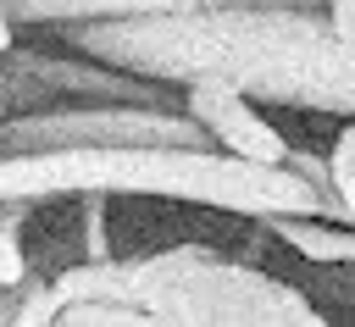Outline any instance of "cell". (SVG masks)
<instances>
[{
  "mask_svg": "<svg viewBox=\"0 0 355 327\" xmlns=\"http://www.w3.org/2000/svg\"><path fill=\"white\" fill-rule=\"evenodd\" d=\"M78 55L155 83H233L250 100L355 116V44L305 6H216L183 17L72 22Z\"/></svg>",
  "mask_w": 355,
  "mask_h": 327,
  "instance_id": "1",
  "label": "cell"
},
{
  "mask_svg": "<svg viewBox=\"0 0 355 327\" xmlns=\"http://www.w3.org/2000/svg\"><path fill=\"white\" fill-rule=\"evenodd\" d=\"M6 200H50V194H155V200H194L250 222L272 216H322L344 222L333 200H322L294 166H255L227 150H50V155H6L0 161Z\"/></svg>",
  "mask_w": 355,
  "mask_h": 327,
  "instance_id": "2",
  "label": "cell"
},
{
  "mask_svg": "<svg viewBox=\"0 0 355 327\" xmlns=\"http://www.w3.org/2000/svg\"><path fill=\"white\" fill-rule=\"evenodd\" d=\"M128 272L139 305L172 327H333L294 283L205 244L139 255L128 260Z\"/></svg>",
  "mask_w": 355,
  "mask_h": 327,
  "instance_id": "3",
  "label": "cell"
},
{
  "mask_svg": "<svg viewBox=\"0 0 355 327\" xmlns=\"http://www.w3.org/2000/svg\"><path fill=\"white\" fill-rule=\"evenodd\" d=\"M216 150V139L166 105H72L39 116H6V155H50V150Z\"/></svg>",
  "mask_w": 355,
  "mask_h": 327,
  "instance_id": "4",
  "label": "cell"
},
{
  "mask_svg": "<svg viewBox=\"0 0 355 327\" xmlns=\"http://www.w3.org/2000/svg\"><path fill=\"white\" fill-rule=\"evenodd\" d=\"M72 105H166V111H183V89L105 67L94 55H39L22 44L6 50V111L11 116L72 111Z\"/></svg>",
  "mask_w": 355,
  "mask_h": 327,
  "instance_id": "5",
  "label": "cell"
},
{
  "mask_svg": "<svg viewBox=\"0 0 355 327\" xmlns=\"http://www.w3.org/2000/svg\"><path fill=\"white\" fill-rule=\"evenodd\" d=\"M183 111L216 139V150L255 161V166H288V144L283 133L255 111V100L233 83H189L183 89Z\"/></svg>",
  "mask_w": 355,
  "mask_h": 327,
  "instance_id": "6",
  "label": "cell"
},
{
  "mask_svg": "<svg viewBox=\"0 0 355 327\" xmlns=\"http://www.w3.org/2000/svg\"><path fill=\"white\" fill-rule=\"evenodd\" d=\"M216 6H305V0H6V22H128V17H183Z\"/></svg>",
  "mask_w": 355,
  "mask_h": 327,
  "instance_id": "7",
  "label": "cell"
},
{
  "mask_svg": "<svg viewBox=\"0 0 355 327\" xmlns=\"http://www.w3.org/2000/svg\"><path fill=\"white\" fill-rule=\"evenodd\" d=\"M277 244H288L305 266H355V227L322 216H272L261 222Z\"/></svg>",
  "mask_w": 355,
  "mask_h": 327,
  "instance_id": "8",
  "label": "cell"
},
{
  "mask_svg": "<svg viewBox=\"0 0 355 327\" xmlns=\"http://www.w3.org/2000/svg\"><path fill=\"white\" fill-rule=\"evenodd\" d=\"M50 283H55L61 310H72V305H139L128 260H72Z\"/></svg>",
  "mask_w": 355,
  "mask_h": 327,
  "instance_id": "9",
  "label": "cell"
},
{
  "mask_svg": "<svg viewBox=\"0 0 355 327\" xmlns=\"http://www.w3.org/2000/svg\"><path fill=\"white\" fill-rule=\"evenodd\" d=\"M55 321H61L55 283L28 277L22 288H11V294H6V327H55Z\"/></svg>",
  "mask_w": 355,
  "mask_h": 327,
  "instance_id": "10",
  "label": "cell"
},
{
  "mask_svg": "<svg viewBox=\"0 0 355 327\" xmlns=\"http://www.w3.org/2000/svg\"><path fill=\"white\" fill-rule=\"evenodd\" d=\"M22 211H28V200H6V216H0V283H6V294L33 277L28 244H22Z\"/></svg>",
  "mask_w": 355,
  "mask_h": 327,
  "instance_id": "11",
  "label": "cell"
},
{
  "mask_svg": "<svg viewBox=\"0 0 355 327\" xmlns=\"http://www.w3.org/2000/svg\"><path fill=\"white\" fill-rule=\"evenodd\" d=\"M327 161H333V194H338V205L349 211V227H355V122L333 139Z\"/></svg>",
  "mask_w": 355,
  "mask_h": 327,
  "instance_id": "12",
  "label": "cell"
},
{
  "mask_svg": "<svg viewBox=\"0 0 355 327\" xmlns=\"http://www.w3.org/2000/svg\"><path fill=\"white\" fill-rule=\"evenodd\" d=\"M322 272V294L344 310H355V266H316Z\"/></svg>",
  "mask_w": 355,
  "mask_h": 327,
  "instance_id": "13",
  "label": "cell"
},
{
  "mask_svg": "<svg viewBox=\"0 0 355 327\" xmlns=\"http://www.w3.org/2000/svg\"><path fill=\"white\" fill-rule=\"evenodd\" d=\"M322 17L333 22V33H338V39H349V44H355V0H322Z\"/></svg>",
  "mask_w": 355,
  "mask_h": 327,
  "instance_id": "14",
  "label": "cell"
}]
</instances>
